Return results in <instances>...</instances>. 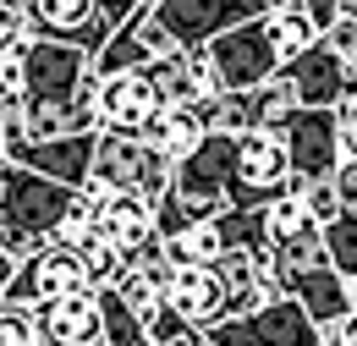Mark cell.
Instances as JSON below:
<instances>
[{
  "label": "cell",
  "mask_w": 357,
  "mask_h": 346,
  "mask_svg": "<svg viewBox=\"0 0 357 346\" xmlns=\"http://www.w3.org/2000/svg\"><path fill=\"white\" fill-rule=\"evenodd\" d=\"M171 160H160L143 137H116V132H99L93 137V165L83 193H127L137 204L160 209L165 193H171Z\"/></svg>",
  "instance_id": "1"
},
{
  "label": "cell",
  "mask_w": 357,
  "mask_h": 346,
  "mask_svg": "<svg viewBox=\"0 0 357 346\" xmlns=\"http://www.w3.org/2000/svg\"><path fill=\"white\" fill-rule=\"evenodd\" d=\"M72 198H77V193H66V187L45 181V176L22 171V165H11V160H0V231H22V236L50 242L55 225L72 209Z\"/></svg>",
  "instance_id": "2"
},
{
  "label": "cell",
  "mask_w": 357,
  "mask_h": 346,
  "mask_svg": "<svg viewBox=\"0 0 357 346\" xmlns=\"http://www.w3.org/2000/svg\"><path fill=\"white\" fill-rule=\"evenodd\" d=\"M275 198H291L286 143L275 132H242L231 165V209H269Z\"/></svg>",
  "instance_id": "3"
},
{
  "label": "cell",
  "mask_w": 357,
  "mask_h": 346,
  "mask_svg": "<svg viewBox=\"0 0 357 346\" xmlns=\"http://www.w3.org/2000/svg\"><path fill=\"white\" fill-rule=\"evenodd\" d=\"M269 0H154V22L171 33L176 50H209L220 33L259 22Z\"/></svg>",
  "instance_id": "4"
},
{
  "label": "cell",
  "mask_w": 357,
  "mask_h": 346,
  "mask_svg": "<svg viewBox=\"0 0 357 346\" xmlns=\"http://www.w3.org/2000/svg\"><path fill=\"white\" fill-rule=\"evenodd\" d=\"M280 143H286V160H291V198L303 187H313V181H330L347 165L341 160V121H335V110H297L286 121V132H280Z\"/></svg>",
  "instance_id": "5"
},
{
  "label": "cell",
  "mask_w": 357,
  "mask_h": 346,
  "mask_svg": "<svg viewBox=\"0 0 357 346\" xmlns=\"http://www.w3.org/2000/svg\"><path fill=\"white\" fill-rule=\"evenodd\" d=\"M204 55H209V66H215V77H220V93H253V88H264L269 77H280V61H275V50H269V39H264V17L220 33Z\"/></svg>",
  "instance_id": "6"
},
{
  "label": "cell",
  "mask_w": 357,
  "mask_h": 346,
  "mask_svg": "<svg viewBox=\"0 0 357 346\" xmlns=\"http://www.w3.org/2000/svg\"><path fill=\"white\" fill-rule=\"evenodd\" d=\"M204 341L209 346H319V330L291 297H280V303H264L248 319H225L215 330H204Z\"/></svg>",
  "instance_id": "7"
},
{
  "label": "cell",
  "mask_w": 357,
  "mask_h": 346,
  "mask_svg": "<svg viewBox=\"0 0 357 346\" xmlns=\"http://www.w3.org/2000/svg\"><path fill=\"white\" fill-rule=\"evenodd\" d=\"M176 44L171 33L154 22V0H137V11L110 33V44L93 55V72L99 77H121V72H149L154 61H165Z\"/></svg>",
  "instance_id": "8"
},
{
  "label": "cell",
  "mask_w": 357,
  "mask_h": 346,
  "mask_svg": "<svg viewBox=\"0 0 357 346\" xmlns=\"http://www.w3.org/2000/svg\"><path fill=\"white\" fill-rule=\"evenodd\" d=\"M83 292H93V286H89V275H83V264H77V253L45 248L33 264H17V280H11V292H6L0 303L50 308V303H61V297H83Z\"/></svg>",
  "instance_id": "9"
},
{
  "label": "cell",
  "mask_w": 357,
  "mask_h": 346,
  "mask_svg": "<svg viewBox=\"0 0 357 346\" xmlns=\"http://www.w3.org/2000/svg\"><path fill=\"white\" fill-rule=\"evenodd\" d=\"M93 61L89 55H77V50H61V44H39L28 50V61H22V105H72V93L83 83V72H89Z\"/></svg>",
  "instance_id": "10"
},
{
  "label": "cell",
  "mask_w": 357,
  "mask_h": 346,
  "mask_svg": "<svg viewBox=\"0 0 357 346\" xmlns=\"http://www.w3.org/2000/svg\"><path fill=\"white\" fill-rule=\"evenodd\" d=\"M280 77L291 83V93H297L303 110H341L347 99H357L352 72H347L324 44H313L308 55H297L291 66H280Z\"/></svg>",
  "instance_id": "11"
},
{
  "label": "cell",
  "mask_w": 357,
  "mask_h": 346,
  "mask_svg": "<svg viewBox=\"0 0 357 346\" xmlns=\"http://www.w3.org/2000/svg\"><path fill=\"white\" fill-rule=\"evenodd\" d=\"M0 160L22 165V171L45 176L66 193H83L89 181V165H93V137H61V143H6Z\"/></svg>",
  "instance_id": "12"
},
{
  "label": "cell",
  "mask_w": 357,
  "mask_h": 346,
  "mask_svg": "<svg viewBox=\"0 0 357 346\" xmlns=\"http://www.w3.org/2000/svg\"><path fill=\"white\" fill-rule=\"evenodd\" d=\"M160 116V93L149 88L143 72H121V77H105L99 88V132H116V137H143V127Z\"/></svg>",
  "instance_id": "13"
},
{
  "label": "cell",
  "mask_w": 357,
  "mask_h": 346,
  "mask_svg": "<svg viewBox=\"0 0 357 346\" xmlns=\"http://www.w3.org/2000/svg\"><path fill=\"white\" fill-rule=\"evenodd\" d=\"M83 198H89V209H93V236L110 242L121 259L137 253L154 236V209L149 204H137L127 193H83Z\"/></svg>",
  "instance_id": "14"
},
{
  "label": "cell",
  "mask_w": 357,
  "mask_h": 346,
  "mask_svg": "<svg viewBox=\"0 0 357 346\" xmlns=\"http://www.w3.org/2000/svg\"><path fill=\"white\" fill-rule=\"evenodd\" d=\"M165 303H171V313H176L181 324H192L198 336L231 319L225 286L215 280V269H171V280H165Z\"/></svg>",
  "instance_id": "15"
},
{
  "label": "cell",
  "mask_w": 357,
  "mask_h": 346,
  "mask_svg": "<svg viewBox=\"0 0 357 346\" xmlns=\"http://www.w3.org/2000/svg\"><path fill=\"white\" fill-rule=\"evenodd\" d=\"M280 297H291V303L303 308V313L313 319V330H319V336L352 313V286H347L330 264H319V269H303V275L280 280Z\"/></svg>",
  "instance_id": "16"
},
{
  "label": "cell",
  "mask_w": 357,
  "mask_h": 346,
  "mask_svg": "<svg viewBox=\"0 0 357 346\" xmlns=\"http://www.w3.org/2000/svg\"><path fill=\"white\" fill-rule=\"evenodd\" d=\"M39 319V341L45 346H105V319H99V297H61L50 308H33Z\"/></svg>",
  "instance_id": "17"
},
{
  "label": "cell",
  "mask_w": 357,
  "mask_h": 346,
  "mask_svg": "<svg viewBox=\"0 0 357 346\" xmlns=\"http://www.w3.org/2000/svg\"><path fill=\"white\" fill-rule=\"evenodd\" d=\"M264 39H269V50H275V61L291 66L297 55H308L313 44H319V28L308 22V6H303V0H280V6L264 11Z\"/></svg>",
  "instance_id": "18"
},
{
  "label": "cell",
  "mask_w": 357,
  "mask_h": 346,
  "mask_svg": "<svg viewBox=\"0 0 357 346\" xmlns=\"http://www.w3.org/2000/svg\"><path fill=\"white\" fill-rule=\"evenodd\" d=\"M204 137H209V132H204V116H198V110H160V116L143 127V143H149L160 160H171V165H181Z\"/></svg>",
  "instance_id": "19"
},
{
  "label": "cell",
  "mask_w": 357,
  "mask_h": 346,
  "mask_svg": "<svg viewBox=\"0 0 357 346\" xmlns=\"http://www.w3.org/2000/svg\"><path fill=\"white\" fill-rule=\"evenodd\" d=\"M303 105H297V93H291V83L286 77H269L264 88H253L248 93V116H253V132H286V121L297 116Z\"/></svg>",
  "instance_id": "20"
},
{
  "label": "cell",
  "mask_w": 357,
  "mask_h": 346,
  "mask_svg": "<svg viewBox=\"0 0 357 346\" xmlns=\"http://www.w3.org/2000/svg\"><path fill=\"white\" fill-rule=\"evenodd\" d=\"M220 253H225V242H220V231H215V225H192V231H181V236L165 242L171 269H215Z\"/></svg>",
  "instance_id": "21"
},
{
  "label": "cell",
  "mask_w": 357,
  "mask_h": 346,
  "mask_svg": "<svg viewBox=\"0 0 357 346\" xmlns=\"http://www.w3.org/2000/svg\"><path fill=\"white\" fill-rule=\"evenodd\" d=\"M303 236H319V225H313V215L303 209V198H275V204L264 209L269 253H275V248H291V242H303Z\"/></svg>",
  "instance_id": "22"
},
{
  "label": "cell",
  "mask_w": 357,
  "mask_h": 346,
  "mask_svg": "<svg viewBox=\"0 0 357 346\" xmlns=\"http://www.w3.org/2000/svg\"><path fill=\"white\" fill-rule=\"evenodd\" d=\"M110 292L121 297V308L132 313L143 330H149V324H154V319L165 313V286H160V280H149L143 269H121V280H116Z\"/></svg>",
  "instance_id": "23"
},
{
  "label": "cell",
  "mask_w": 357,
  "mask_h": 346,
  "mask_svg": "<svg viewBox=\"0 0 357 346\" xmlns=\"http://www.w3.org/2000/svg\"><path fill=\"white\" fill-rule=\"evenodd\" d=\"M198 116H204V132H215V137H242V132H253L248 93H215L209 105H198Z\"/></svg>",
  "instance_id": "24"
},
{
  "label": "cell",
  "mask_w": 357,
  "mask_h": 346,
  "mask_svg": "<svg viewBox=\"0 0 357 346\" xmlns=\"http://www.w3.org/2000/svg\"><path fill=\"white\" fill-rule=\"evenodd\" d=\"M93 297H99V319H105V346H154V341H149V330L121 308L116 292H93Z\"/></svg>",
  "instance_id": "25"
},
{
  "label": "cell",
  "mask_w": 357,
  "mask_h": 346,
  "mask_svg": "<svg viewBox=\"0 0 357 346\" xmlns=\"http://www.w3.org/2000/svg\"><path fill=\"white\" fill-rule=\"evenodd\" d=\"M77 264H83L93 292H110V286L121 280V253H116L110 242H99V236H89V242L77 248Z\"/></svg>",
  "instance_id": "26"
},
{
  "label": "cell",
  "mask_w": 357,
  "mask_h": 346,
  "mask_svg": "<svg viewBox=\"0 0 357 346\" xmlns=\"http://www.w3.org/2000/svg\"><path fill=\"white\" fill-rule=\"evenodd\" d=\"M89 236H93V209H89V198L77 193V198H72V209H66V220L55 225L50 248H66V253H77V248H83Z\"/></svg>",
  "instance_id": "27"
},
{
  "label": "cell",
  "mask_w": 357,
  "mask_h": 346,
  "mask_svg": "<svg viewBox=\"0 0 357 346\" xmlns=\"http://www.w3.org/2000/svg\"><path fill=\"white\" fill-rule=\"evenodd\" d=\"M0 346H45V341H39V319H33V308L0 303Z\"/></svg>",
  "instance_id": "28"
},
{
  "label": "cell",
  "mask_w": 357,
  "mask_h": 346,
  "mask_svg": "<svg viewBox=\"0 0 357 346\" xmlns=\"http://www.w3.org/2000/svg\"><path fill=\"white\" fill-rule=\"evenodd\" d=\"M297 198H303V209L313 215V225H319V231L341 220V198H335V176H330V181H313V187H303Z\"/></svg>",
  "instance_id": "29"
},
{
  "label": "cell",
  "mask_w": 357,
  "mask_h": 346,
  "mask_svg": "<svg viewBox=\"0 0 357 346\" xmlns=\"http://www.w3.org/2000/svg\"><path fill=\"white\" fill-rule=\"evenodd\" d=\"M335 198H341V225L357 236V160H347L335 171Z\"/></svg>",
  "instance_id": "30"
},
{
  "label": "cell",
  "mask_w": 357,
  "mask_h": 346,
  "mask_svg": "<svg viewBox=\"0 0 357 346\" xmlns=\"http://www.w3.org/2000/svg\"><path fill=\"white\" fill-rule=\"evenodd\" d=\"M335 121H341V160H357V99L335 110Z\"/></svg>",
  "instance_id": "31"
},
{
  "label": "cell",
  "mask_w": 357,
  "mask_h": 346,
  "mask_svg": "<svg viewBox=\"0 0 357 346\" xmlns=\"http://www.w3.org/2000/svg\"><path fill=\"white\" fill-rule=\"evenodd\" d=\"M303 6H308V22L319 28V39H324V33L341 22V0H303Z\"/></svg>",
  "instance_id": "32"
},
{
  "label": "cell",
  "mask_w": 357,
  "mask_h": 346,
  "mask_svg": "<svg viewBox=\"0 0 357 346\" xmlns=\"http://www.w3.org/2000/svg\"><path fill=\"white\" fill-rule=\"evenodd\" d=\"M319 346H357V308L341 319V324H330V330L319 336Z\"/></svg>",
  "instance_id": "33"
},
{
  "label": "cell",
  "mask_w": 357,
  "mask_h": 346,
  "mask_svg": "<svg viewBox=\"0 0 357 346\" xmlns=\"http://www.w3.org/2000/svg\"><path fill=\"white\" fill-rule=\"evenodd\" d=\"M11 280H17V264H11V259H6V253H0V297L11 292Z\"/></svg>",
  "instance_id": "34"
},
{
  "label": "cell",
  "mask_w": 357,
  "mask_h": 346,
  "mask_svg": "<svg viewBox=\"0 0 357 346\" xmlns=\"http://www.w3.org/2000/svg\"><path fill=\"white\" fill-rule=\"evenodd\" d=\"M347 286H352V308H357V275H352V280H347Z\"/></svg>",
  "instance_id": "35"
},
{
  "label": "cell",
  "mask_w": 357,
  "mask_h": 346,
  "mask_svg": "<svg viewBox=\"0 0 357 346\" xmlns=\"http://www.w3.org/2000/svg\"><path fill=\"white\" fill-rule=\"evenodd\" d=\"M0 93H6V88H0Z\"/></svg>",
  "instance_id": "36"
},
{
  "label": "cell",
  "mask_w": 357,
  "mask_h": 346,
  "mask_svg": "<svg viewBox=\"0 0 357 346\" xmlns=\"http://www.w3.org/2000/svg\"><path fill=\"white\" fill-rule=\"evenodd\" d=\"M198 346H204V341H198Z\"/></svg>",
  "instance_id": "37"
}]
</instances>
